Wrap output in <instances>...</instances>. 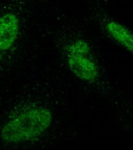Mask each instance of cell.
<instances>
[{
    "mask_svg": "<svg viewBox=\"0 0 133 150\" xmlns=\"http://www.w3.org/2000/svg\"><path fill=\"white\" fill-rule=\"evenodd\" d=\"M108 33L120 44L133 53V35L122 24L110 21L107 24Z\"/></svg>",
    "mask_w": 133,
    "mask_h": 150,
    "instance_id": "4",
    "label": "cell"
},
{
    "mask_svg": "<svg viewBox=\"0 0 133 150\" xmlns=\"http://www.w3.org/2000/svg\"><path fill=\"white\" fill-rule=\"evenodd\" d=\"M50 111L43 107L31 108L9 120L1 131V137L9 143L32 140L42 134L52 123Z\"/></svg>",
    "mask_w": 133,
    "mask_h": 150,
    "instance_id": "1",
    "label": "cell"
},
{
    "mask_svg": "<svg viewBox=\"0 0 133 150\" xmlns=\"http://www.w3.org/2000/svg\"><path fill=\"white\" fill-rule=\"evenodd\" d=\"M68 66L77 77L86 81H94L98 76L96 63L87 55L68 54Z\"/></svg>",
    "mask_w": 133,
    "mask_h": 150,
    "instance_id": "2",
    "label": "cell"
},
{
    "mask_svg": "<svg viewBox=\"0 0 133 150\" xmlns=\"http://www.w3.org/2000/svg\"><path fill=\"white\" fill-rule=\"evenodd\" d=\"M68 54H82L88 55L90 51V48L87 42L83 40H78L73 42L70 46L68 47Z\"/></svg>",
    "mask_w": 133,
    "mask_h": 150,
    "instance_id": "5",
    "label": "cell"
},
{
    "mask_svg": "<svg viewBox=\"0 0 133 150\" xmlns=\"http://www.w3.org/2000/svg\"><path fill=\"white\" fill-rule=\"evenodd\" d=\"M19 32V20L14 13L0 17V50L6 51L15 43Z\"/></svg>",
    "mask_w": 133,
    "mask_h": 150,
    "instance_id": "3",
    "label": "cell"
}]
</instances>
